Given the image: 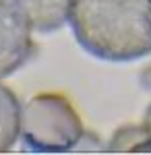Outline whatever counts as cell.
<instances>
[{
    "label": "cell",
    "instance_id": "1",
    "mask_svg": "<svg viewBox=\"0 0 151 155\" xmlns=\"http://www.w3.org/2000/svg\"><path fill=\"white\" fill-rule=\"evenodd\" d=\"M69 23L93 58L133 62L151 54V0H70Z\"/></svg>",
    "mask_w": 151,
    "mask_h": 155
},
{
    "label": "cell",
    "instance_id": "2",
    "mask_svg": "<svg viewBox=\"0 0 151 155\" xmlns=\"http://www.w3.org/2000/svg\"><path fill=\"white\" fill-rule=\"evenodd\" d=\"M21 137L29 151L64 153L83 141L81 116L60 93H39L21 110Z\"/></svg>",
    "mask_w": 151,
    "mask_h": 155
},
{
    "label": "cell",
    "instance_id": "3",
    "mask_svg": "<svg viewBox=\"0 0 151 155\" xmlns=\"http://www.w3.org/2000/svg\"><path fill=\"white\" fill-rule=\"evenodd\" d=\"M31 54V27L11 0H0V79L19 71Z\"/></svg>",
    "mask_w": 151,
    "mask_h": 155
},
{
    "label": "cell",
    "instance_id": "4",
    "mask_svg": "<svg viewBox=\"0 0 151 155\" xmlns=\"http://www.w3.org/2000/svg\"><path fill=\"white\" fill-rule=\"evenodd\" d=\"M11 2L21 12L27 25L39 33L58 31L69 19L70 0H11Z\"/></svg>",
    "mask_w": 151,
    "mask_h": 155
},
{
    "label": "cell",
    "instance_id": "5",
    "mask_svg": "<svg viewBox=\"0 0 151 155\" xmlns=\"http://www.w3.org/2000/svg\"><path fill=\"white\" fill-rule=\"evenodd\" d=\"M21 134V104L6 85L0 83V153L11 151Z\"/></svg>",
    "mask_w": 151,
    "mask_h": 155
},
{
    "label": "cell",
    "instance_id": "6",
    "mask_svg": "<svg viewBox=\"0 0 151 155\" xmlns=\"http://www.w3.org/2000/svg\"><path fill=\"white\" fill-rule=\"evenodd\" d=\"M149 139V132L145 130V126H133L126 124L120 130L114 132L112 141L108 145V151H135L143 141Z\"/></svg>",
    "mask_w": 151,
    "mask_h": 155
},
{
    "label": "cell",
    "instance_id": "7",
    "mask_svg": "<svg viewBox=\"0 0 151 155\" xmlns=\"http://www.w3.org/2000/svg\"><path fill=\"white\" fill-rule=\"evenodd\" d=\"M143 126H145V130L149 132V137H151V104L147 106V112H145V120H143Z\"/></svg>",
    "mask_w": 151,
    "mask_h": 155
},
{
    "label": "cell",
    "instance_id": "8",
    "mask_svg": "<svg viewBox=\"0 0 151 155\" xmlns=\"http://www.w3.org/2000/svg\"><path fill=\"white\" fill-rule=\"evenodd\" d=\"M135 151H137V153H145V151H151V137L147 139V141H143V143H141L139 147L135 149Z\"/></svg>",
    "mask_w": 151,
    "mask_h": 155
}]
</instances>
